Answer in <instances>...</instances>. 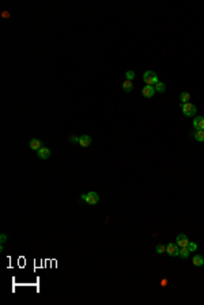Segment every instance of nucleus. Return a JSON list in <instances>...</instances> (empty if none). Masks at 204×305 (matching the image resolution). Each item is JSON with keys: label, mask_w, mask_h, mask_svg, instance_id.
I'll return each instance as SVG.
<instances>
[{"label": "nucleus", "mask_w": 204, "mask_h": 305, "mask_svg": "<svg viewBox=\"0 0 204 305\" xmlns=\"http://www.w3.org/2000/svg\"><path fill=\"white\" fill-rule=\"evenodd\" d=\"M132 89H133L132 80L125 79V80H124V83H122V90H124V92H127V93H129V92H132Z\"/></svg>", "instance_id": "obj_13"}, {"label": "nucleus", "mask_w": 204, "mask_h": 305, "mask_svg": "<svg viewBox=\"0 0 204 305\" xmlns=\"http://www.w3.org/2000/svg\"><path fill=\"white\" fill-rule=\"evenodd\" d=\"M142 94H143V97H146V98H151L154 94H155V87L146 84L142 90Z\"/></svg>", "instance_id": "obj_7"}, {"label": "nucleus", "mask_w": 204, "mask_h": 305, "mask_svg": "<svg viewBox=\"0 0 204 305\" xmlns=\"http://www.w3.org/2000/svg\"><path fill=\"white\" fill-rule=\"evenodd\" d=\"M193 127L196 130H204V117L203 116H197L193 119Z\"/></svg>", "instance_id": "obj_10"}, {"label": "nucleus", "mask_w": 204, "mask_h": 305, "mask_svg": "<svg viewBox=\"0 0 204 305\" xmlns=\"http://www.w3.org/2000/svg\"><path fill=\"white\" fill-rule=\"evenodd\" d=\"M154 87H155V92H159V93H163L166 90V86H165V83H163V82H158V83H156Z\"/></svg>", "instance_id": "obj_16"}, {"label": "nucleus", "mask_w": 204, "mask_h": 305, "mask_svg": "<svg viewBox=\"0 0 204 305\" xmlns=\"http://www.w3.org/2000/svg\"><path fill=\"white\" fill-rule=\"evenodd\" d=\"M51 154H52V151H51V149H48V147H41V149L37 151V155H38V158H41V159H48L49 157H51Z\"/></svg>", "instance_id": "obj_5"}, {"label": "nucleus", "mask_w": 204, "mask_h": 305, "mask_svg": "<svg viewBox=\"0 0 204 305\" xmlns=\"http://www.w3.org/2000/svg\"><path fill=\"white\" fill-rule=\"evenodd\" d=\"M93 139L90 135H82V136H79V144L82 147H89L90 144H91Z\"/></svg>", "instance_id": "obj_9"}, {"label": "nucleus", "mask_w": 204, "mask_h": 305, "mask_svg": "<svg viewBox=\"0 0 204 305\" xmlns=\"http://www.w3.org/2000/svg\"><path fill=\"white\" fill-rule=\"evenodd\" d=\"M193 138L197 142H204V130H196L193 132Z\"/></svg>", "instance_id": "obj_12"}, {"label": "nucleus", "mask_w": 204, "mask_h": 305, "mask_svg": "<svg viewBox=\"0 0 204 305\" xmlns=\"http://www.w3.org/2000/svg\"><path fill=\"white\" fill-rule=\"evenodd\" d=\"M133 78H135V72H133L132 70H129V71H127V72H125V79L132 80Z\"/></svg>", "instance_id": "obj_18"}, {"label": "nucleus", "mask_w": 204, "mask_h": 305, "mask_svg": "<svg viewBox=\"0 0 204 305\" xmlns=\"http://www.w3.org/2000/svg\"><path fill=\"white\" fill-rule=\"evenodd\" d=\"M71 143H79V138L78 136H70Z\"/></svg>", "instance_id": "obj_20"}, {"label": "nucleus", "mask_w": 204, "mask_h": 305, "mask_svg": "<svg viewBox=\"0 0 204 305\" xmlns=\"http://www.w3.org/2000/svg\"><path fill=\"white\" fill-rule=\"evenodd\" d=\"M143 80L146 84H148V86H155L156 83H158V75L155 74L154 71H146L143 74Z\"/></svg>", "instance_id": "obj_1"}, {"label": "nucleus", "mask_w": 204, "mask_h": 305, "mask_svg": "<svg viewBox=\"0 0 204 305\" xmlns=\"http://www.w3.org/2000/svg\"><path fill=\"white\" fill-rule=\"evenodd\" d=\"M189 249H188V247H183L180 248V252H178V256H181L183 259H187L188 256H189Z\"/></svg>", "instance_id": "obj_14"}, {"label": "nucleus", "mask_w": 204, "mask_h": 305, "mask_svg": "<svg viewBox=\"0 0 204 305\" xmlns=\"http://www.w3.org/2000/svg\"><path fill=\"white\" fill-rule=\"evenodd\" d=\"M156 252H158V253H163V252H166V245H163V244H158V245H156Z\"/></svg>", "instance_id": "obj_19"}, {"label": "nucleus", "mask_w": 204, "mask_h": 305, "mask_svg": "<svg viewBox=\"0 0 204 305\" xmlns=\"http://www.w3.org/2000/svg\"><path fill=\"white\" fill-rule=\"evenodd\" d=\"M29 146L31 150H34V151H38V150L41 149V147H44V142L40 139H31L29 142Z\"/></svg>", "instance_id": "obj_8"}, {"label": "nucleus", "mask_w": 204, "mask_h": 305, "mask_svg": "<svg viewBox=\"0 0 204 305\" xmlns=\"http://www.w3.org/2000/svg\"><path fill=\"white\" fill-rule=\"evenodd\" d=\"M181 111H183V113L187 116V117H192V116H194V113H196L197 109L193 104L187 102V104H181Z\"/></svg>", "instance_id": "obj_2"}, {"label": "nucleus", "mask_w": 204, "mask_h": 305, "mask_svg": "<svg viewBox=\"0 0 204 305\" xmlns=\"http://www.w3.org/2000/svg\"><path fill=\"white\" fill-rule=\"evenodd\" d=\"M166 252H167L169 256H178L180 247L177 245V243H170L166 245Z\"/></svg>", "instance_id": "obj_4"}, {"label": "nucleus", "mask_w": 204, "mask_h": 305, "mask_svg": "<svg viewBox=\"0 0 204 305\" xmlns=\"http://www.w3.org/2000/svg\"><path fill=\"white\" fill-rule=\"evenodd\" d=\"M192 263H193V266H196V267L203 266V264H204V259H203V256H202V255H194V256H193V259H192Z\"/></svg>", "instance_id": "obj_11"}, {"label": "nucleus", "mask_w": 204, "mask_h": 305, "mask_svg": "<svg viewBox=\"0 0 204 305\" xmlns=\"http://www.w3.org/2000/svg\"><path fill=\"white\" fill-rule=\"evenodd\" d=\"M166 285H167V279H163V281H162V286H166Z\"/></svg>", "instance_id": "obj_22"}, {"label": "nucleus", "mask_w": 204, "mask_h": 305, "mask_svg": "<svg viewBox=\"0 0 204 305\" xmlns=\"http://www.w3.org/2000/svg\"><path fill=\"white\" fill-rule=\"evenodd\" d=\"M180 100H181V104H187V102H189V100H191V94L188 93V92H183V93H181V96H180Z\"/></svg>", "instance_id": "obj_15"}, {"label": "nucleus", "mask_w": 204, "mask_h": 305, "mask_svg": "<svg viewBox=\"0 0 204 305\" xmlns=\"http://www.w3.org/2000/svg\"><path fill=\"white\" fill-rule=\"evenodd\" d=\"M0 241H2V244H4L6 241H7V234H4V233H3L2 236H0Z\"/></svg>", "instance_id": "obj_21"}, {"label": "nucleus", "mask_w": 204, "mask_h": 305, "mask_svg": "<svg viewBox=\"0 0 204 305\" xmlns=\"http://www.w3.org/2000/svg\"><path fill=\"white\" fill-rule=\"evenodd\" d=\"M175 243H177V245L180 248L183 247H188V244H189V240H188L187 234H178L177 238H175Z\"/></svg>", "instance_id": "obj_6"}, {"label": "nucleus", "mask_w": 204, "mask_h": 305, "mask_svg": "<svg viewBox=\"0 0 204 305\" xmlns=\"http://www.w3.org/2000/svg\"><path fill=\"white\" fill-rule=\"evenodd\" d=\"M82 199L87 204H90V206H94V204H97L99 202V196L97 192H89L86 195H82Z\"/></svg>", "instance_id": "obj_3"}, {"label": "nucleus", "mask_w": 204, "mask_h": 305, "mask_svg": "<svg viewBox=\"0 0 204 305\" xmlns=\"http://www.w3.org/2000/svg\"><path fill=\"white\" fill-rule=\"evenodd\" d=\"M188 249H189V252H194V251L197 249V244L193 243V241H189V244H188Z\"/></svg>", "instance_id": "obj_17"}]
</instances>
